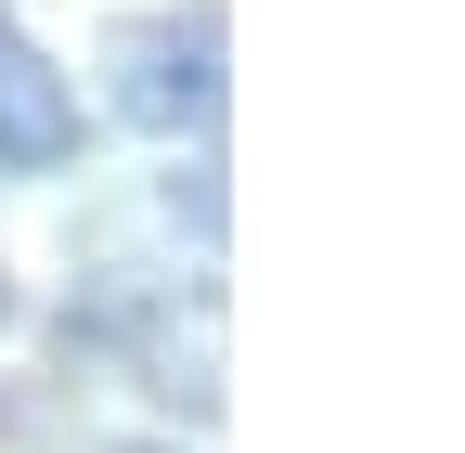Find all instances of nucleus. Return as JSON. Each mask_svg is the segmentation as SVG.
<instances>
[{
  "instance_id": "obj_1",
  "label": "nucleus",
  "mask_w": 465,
  "mask_h": 453,
  "mask_svg": "<svg viewBox=\"0 0 465 453\" xmlns=\"http://www.w3.org/2000/svg\"><path fill=\"white\" fill-rule=\"evenodd\" d=\"M104 65H116V117L155 130V143H182L220 117V14L194 0V14H130L104 39Z\"/></svg>"
},
{
  "instance_id": "obj_2",
  "label": "nucleus",
  "mask_w": 465,
  "mask_h": 453,
  "mask_svg": "<svg viewBox=\"0 0 465 453\" xmlns=\"http://www.w3.org/2000/svg\"><path fill=\"white\" fill-rule=\"evenodd\" d=\"M78 156V91L65 65L26 39V26H0V168H65Z\"/></svg>"
}]
</instances>
